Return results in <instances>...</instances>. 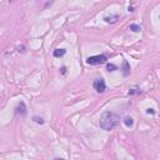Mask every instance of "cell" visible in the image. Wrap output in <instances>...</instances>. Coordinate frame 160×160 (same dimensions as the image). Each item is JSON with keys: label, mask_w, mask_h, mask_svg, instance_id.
<instances>
[{"label": "cell", "mask_w": 160, "mask_h": 160, "mask_svg": "<svg viewBox=\"0 0 160 160\" xmlns=\"http://www.w3.org/2000/svg\"><path fill=\"white\" fill-rule=\"evenodd\" d=\"M124 124L128 128H131L134 125V119L131 118V116H125V118H124Z\"/></svg>", "instance_id": "8"}, {"label": "cell", "mask_w": 160, "mask_h": 160, "mask_svg": "<svg viewBox=\"0 0 160 160\" xmlns=\"http://www.w3.org/2000/svg\"><path fill=\"white\" fill-rule=\"evenodd\" d=\"M33 120H34L35 123H38V124H44V120H43V118H39V116H34Z\"/></svg>", "instance_id": "11"}, {"label": "cell", "mask_w": 160, "mask_h": 160, "mask_svg": "<svg viewBox=\"0 0 160 160\" xmlns=\"http://www.w3.org/2000/svg\"><path fill=\"white\" fill-rule=\"evenodd\" d=\"M121 70H123V75L124 76H128L130 74V65H129V63H128L126 60L123 61V66H121Z\"/></svg>", "instance_id": "6"}, {"label": "cell", "mask_w": 160, "mask_h": 160, "mask_svg": "<svg viewBox=\"0 0 160 160\" xmlns=\"http://www.w3.org/2000/svg\"><path fill=\"white\" fill-rule=\"evenodd\" d=\"M66 54V50L65 49H56L54 50V53H53V55H54L55 58H61Z\"/></svg>", "instance_id": "7"}, {"label": "cell", "mask_w": 160, "mask_h": 160, "mask_svg": "<svg viewBox=\"0 0 160 160\" xmlns=\"http://www.w3.org/2000/svg\"><path fill=\"white\" fill-rule=\"evenodd\" d=\"M15 113L16 114H20L21 116H25L26 115V105L24 101H20L16 106V109H15Z\"/></svg>", "instance_id": "4"}, {"label": "cell", "mask_w": 160, "mask_h": 160, "mask_svg": "<svg viewBox=\"0 0 160 160\" xmlns=\"http://www.w3.org/2000/svg\"><path fill=\"white\" fill-rule=\"evenodd\" d=\"M120 19V15H110V16H105L104 18V21L105 23H108V24H114V23H116Z\"/></svg>", "instance_id": "5"}, {"label": "cell", "mask_w": 160, "mask_h": 160, "mask_svg": "<svg viewBox=\"0 0 160 160\" xmlns=\"http://www.w3.org/2000/svg\"><path fill=\"white\" fill-rule=\"evenodd\" d=\"M129 29H130L131 31H134V33H139V31L141 30V28H140V25H138V24H131Z\"/></svg>", "instance_id": "9"}, {"label": "cell", "mask_w": 160, "mask_h": 160, "mask_svg": "<svg viewBox=\"0 0 160 160\" xmlns=\"http://www.w3.org/2000/svg\"><path fill=\"white\" fill-rule=\"evenodd\" d=\"M10 1H14V0H10Z\"/></svg>", "instance_id": "15"}, {"label": "cell", "mask_w": 160, "mask_h": 160, "mask_svg": "<svg viewBox=\"0 0 160 160\" xmlns=\"http://www.w3.org/2000/svg\"><path fill=\"white\" fill-rule=\"evenodd\" d=\"M100 128L105 131H111L120 123V116L113 111H104L100 116Z\"/></svg>", "instance_id": "1"}, {"label": "cell", "mask_w": 160, "mask_h": 160, "mask_svg": "<svg viewBox=\"0 0 160 160\" xmlns=\"http://www.w3.org/2000/svg\"><path fill=\"white\" fill-rule=\"evenodd\" d=\"M93 86H94V89L96 90L98 93H104L105 91V89H106V85H105V81H104V79H95L94 81H93Z\"/></svg>", "instance_id": "3"}, {"label": "cell", "mask_w": 160, "mask_h": 160, "mask_svg": "<svg viewBox=\"0 0 160 160\" xmlns=\"http://www.w3.org/2000/svg\"><path fill=\"white\" fill-rule=\"evenodd\" d=\"M116 69H118V66L114 65V64H110V63L106 64V70H108V71H115Z\"/></svg>", "instance_id": "10"}, {"label": "cell", "mask_w": 160, "mask_h": 160, "mask_svg": "<svg viewBox=\"0 0 160 160\" xmlns=\"http://www.w3.org/2000/svg\"><path fill=\"white\" fill-rule=\"evenodd\" d=\"M138 93H140V91H139V90H136V89H133V90L129 91V95H134V94H138Z\"/></svg>", "instance_id": "12"}, {"label": "cell", "mask_w": 160, "mask_h": 160, "mask_svg": "<svg viewBox=\"0 0 160 160\" xmlns=\"http://www.w3.org/2000/svg\"><path fill=\"white\" fill-rule=\"evenodd\" d=\"M146 113H148V114H155L154 109H148V110H146Z\"/></svg>", "instance_id": "13"}, {"label": "cell", "mask_w": 160, "mask_h": 160, "mask_svg": "<svg viewBox=\"0 0 160 160\" xmlns=\"http://www.w3.org/2000/svg\"><path fill=\"white\" fill-rule=\"evenodd\" d=\"M106 60H108V58H106V55H94V56H89L86 59V63L89 64V65H99V64H105Z\"/></svg>", "instance_id": "2"}, {"label": "cell", "mask_w": 160, "mask_h": 160, "mask_svg": "<svg viewBox=\"0 0 160 160\" xmlns=\"http://www.w3.org/2000/svg\"><path fill=\"white\" fill-rule=\"evenodd\" d=\"M65 71H66V68L63 66V68H61V74H65Z\"/></svg>", "instance_id": "14"}]
</instances>
